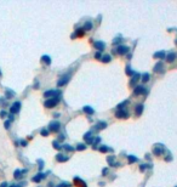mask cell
Masks as SVG:
<instances>
[{
  "instance_id": "cell-1",
  "label": "cell",
  "mask_w": 177,
  "mask_h": 187,
  "mask_svg": "<svg viewBox=\"0 0 177 187\" xmlns=\"http://www.w3.org/2000/svg\"><path fill=\"white\" fill-rule=\"evenodd\" d=\"M58 102H60V97H55V99H49V100H46V101H45L44 106H45L46 108H52V107L57 106V105H58Z\"/></svg>"
},
{
  "instance_id": "cell-2",
  "label": "cell",
  "mask_w": 177,
  "mask_h": 187,
  "mask_svg": "<svg viewBox=\"0 0 177 187\" xmlns=\"http://www.w3.org/2000/svg\"><path fill=\"white\" fill-rule=\"evenodd\" d=\"M60 95H61V92L58 90H49V91L44 92V97H46V99H55V97H58Z\"/></svg>"
},
{
  "instance_id": "cell-3",
  "label": "cell",
  "mask_w": 177,
  "mask_h": 187,
  "mask_svg": "<svg viewBox=\"0 0 177 187\" xmlns=\"http://www.w3.org/2000/svg\"><path fill=\"white\" fill-rule=\"evenodd\" d=\"M147 94V89L142 85H137L135 88V91H133V95H146Z\"/></svg>"
},
{
  "instance_id": "cell-4",
  "label": "cell",
  "mask_w": 177,
  "mask_h": 187,
  "mask_svg": "<svg viewBox=\"0 0 177 187\" xmlns=\"http://www.w3.org/2000/svg\"><path fill=\"white\" fill-rule=\"evenodd\" d=\"M19 108H21V102H15L12 106H11V108H10V112H11V114H16V113H18L19 112Z\"/></svg>"
},
{
  "instance_id": "cell-5",
  "label": "cell",
  "mask_w": 177,
  "mask_h": 187,
  "mask_svg": "<svg viewBox=\"0 0 177 187\" xmlns=\"http://www.w3.org/2000/svg\"><path fill=\"white\" fill-rule=\"evenodd\" d=\"M116 52L119 53V55H126L129 52V46L126 45H119L116 47Z\"/></svg>"
},
{
  "instance_id": "cell-6",
  "label": "cell",
  "mask_w": 177,
  "mask_h": 187,
  "mask_svg": "<svg viewBox=\"0 0 177 187\" xmlns=\"http://www.w3.org/2000/svg\"><path fill=\"white\" fill-rule=\"evenodd\" d=\"M60 126H61V124L58 123V122H52L51 124H50V131L51 133H57L58 130H60Z\"/></svg>"
},
{
  "instance_id": "cell-7",
  "label": "cell",
  "mask_w": 177,
  "mask_h": 187,
  "mask_svg": "<svg viewBox=\"0 0 177 187\" xmlns=\"http://www.w3.org/2000/svg\"><path fill=\"white\" fill-rule=\"evenodd\" d=\"M115 117H116V118H127V117H129V113H127L125 109H119V111L115 113Z\"/></svg>"
},
{
  "instance_id": "cell-8",
  "label": "cell",
  "mask_w": 177,
  "mask_h": 187,
  "mask_svg": "<svg viewBox=\"0 0 177 187\" xmlns=\"http://www.w3.org/2000/svg\"><path fill=\"white\" fill-rule=\"evenodd\" d=\"M163 152H164V147H163L161 145H156V146L154 147V149H153V153H154L155 156H160Z\"/></svg>"
},
{
  "instance_id": "cell-9",
  "label": "cell",
  "mask_w": 177,
  "mask_h": 187,
  "mask_svg": "<svg viewBox=\"0 0 177 187\" xmlns=\"http://www.w3.org/2000/svg\"><path fill=\"white\" fill-rule=\"evenodd\" d=\"M93 46H95V49H97L98 51H102V50H104V47H106V44L103 43V41H95L93 43Z\"/></svg>"
},
{
  "instance_id": "cell-10",
  "label": "cell",
  "mask_w": 177,
  "mask_h": 187,
  "mask_svg": "<svg viewBox=\"0 0 177 187\" xmlns=\"http://www.w3.org/2000/svg\"><path fill=\"white\" fill-rule=\"evenodd\" d=\"M68 80H69V76H66V77H63L62 79H60V80H58V83H57V86H63V85H66V84L68 83Z\"/></svg>"
},
{
  "instance_id": "cell-11",
  "label": "cell",
  "mask_w": 177,
  "mask_h": 187,
  "mask_svg": "<svg viewBox=\"0 0 177 187\" xmlns=\"http://www.w3.org/2000/svg\"><path fill=\"white\" fill-rule=\"evenodd\" d=\"M84 140L86 141V143H92V141H93V139H92V133H91V131L86 133V134L84 135Z\"/></svg>"
},
{
  "instance_id": "cell-12",
  "label": "cell",
  "mask_w": 177,
  "mask_h": 187,
  "mask_svg": "<svg viewBox=\"0 0 177 187\" xmlns=\"http://www.w3.org/2000/svg\"><path fill=\"white\" fill-rule=\"evenodd\" d=\"M140 78H141V74H140V73H135V74H133V78H132V80L130 82V85H131V86H135L136 82Z\"/></svg>"
},
{
  "instance_id": "cell-13",
  "label": "cell",
  "mask_w": 177,
  "mask_h": 187,
  "mask_svg": "<svg viewBox=\"0 0 177 187\" xmlns=\"http://www.w3.org/2000/svg\"><path fill=\"white\" fill-rule=\"evenodd\" d=\"M68 159H69L68 157H66V156H63V154H61V153L56 156V160H57V162H67Z\"/></svg>"
},
{
  "instance_id": "cell-14",
  "label": "cell",
  "mask_w": 177,
  "mask_h": 187,
  "mask_svg": "<svg viewBox=\"0 0 177 187\" xmlns=\"http://www.w3.org/2000/svg\"><path fill=\"white\" fill-rule=\"evenodd\" d=\"M142 112H143V105H138V106H136V111H135L136 116H141V114H142Z\"/></svg>"
},
{
  "instance_id": "cell-15",
  "label": "cell",
  "mask_w": 177,
  "mask_h": 187,
  "mask_svg": "<svg viewBox=\"0 0 177 187\" xmlns=\"http://www.w3.org/2000/svg\"><path fill=\"white\" fill-rule=\"evenodd\" d=\"M44 177H45V175H44V174H38V175H36V176H34L32 180H33L34 182H40Z\"/></svg>"
},
{
  "instance_id": "cell-16",
  "label": "cell",
  "mask_w": 177,
  "mask_h": 187,
  "mask_svg": "<svg viewBox=\"0 0 177 187\" xmlns=\"http://www.w3.org/2000/svg\"><path fill=\"white\" fill-rule=\"evenodd\" d=\"M83 111L85 112L86 114H93V112H95V111H93V108H91L90 106H85V107L83 108Z\"/></svg>"
},
{
  "instance_id": "cell-17",
  "label": "cell",
  "mask_w": 177,
  "mask_h": 187,
  "mask_svg": "<svg viewBox=\"0 0 177 187\" xmlns=\"http://www.w3.org/2000/svg\"><path fill=\"white\" fill-rule=\"evenodd\" d=\"M74 183H76V186H86V183L83 181V180H80L79 177H74Z\"/></svg>"
},
{
  "instance_id": "cell-18",
  "label": "cell",
  "mask_w": 177,
  "mask_h": 187,
  "mask_svg": "<svg viewBox=\"0 0 177 187\" xmlns=\"http://www.w3.org/2000/svg\"><path fill=\"white\" fill-rule=\"evenodd\" d=\"M154 57H155V58H165V51L155 52V53H154Z\"/></svg>"
},
{
  "instance_id": "cell-19",
  "label": "cell",
  "mask_w": 177,
  "mask_h": 187,
  "mask_svg": "<svg viewBox=\"0 0 177 187\" xmlns=\"http://www.w3.org/2000/svg\"><path fill=\"white\" fill-rule=\"evenodd\" d=\"M175 58H176V53L175 52H171V53H169L167 55V62H173L175 61Z\"/></svg>"
},
{
  "instance_id": "cell-20",
  "label": "cell",
  "mask_w": 177,
  "mask_h": 187,
  "mask_svg": "<svg viewBox=\"0 0 177 187\" xmlns=\"http://www.w3.org/2000/svg\"><path fill=\"white\" fill-rule=\"evenodd\" d=\"M101 61H102L103 63H108V62L112 61V56H110V55H106V56H103V57L101 58Z\"/></svg>"
},
{
  "instance_id": "cell-21",
  "label": "cell",
  "mask_w": 177,
  "mask_h": 187,
  "mask_svg": "<svg viewBox=\"0 0 177 187\" xmlns=\"http://www.w3.org/2000/svg\"><path fill=\"white\" fill-rule=\"evenodd\" d=\"M41 61H44L47 66H49V64H51V58L49 57L47 55H44V56H43V57H41Z\"/></svg>"
},
{
  "instance_id": "cell-22",
  "label": "cell",
  "mask_w": 177,
  "mask_h": 187,
  "mask_svg": "<svg viewBox=\"0 0 177 187\" xmlns=\"http://www.w3.org/2000/svg\"><path fill=\"white\" fill-rule=\"evenodd\" d=\"M84 30H91L92 29V23L90 22V21H87V22H85V24H84V28H83Z\"/></svg>"
},
{
  "instance_id": "cell-23",
  "label": "cell",
  "mask_w": 177,
  "mask_h": 187,
  "mask_svg": "<svg viewBox=\"0 0 177 187\" xmlns=\"http://www.w3.org/2000/svg\"><path fill=\"white\" fill-rule=\"evenodd\" d=\"M74 36H84V29H83V28L76 29L75 33H74Z\"/></svg>"
},
{
  "instance_id": "cell-24",
  "label": "cell",
  "mask_w": 177,
  "mask_h": 187,
  "mask_svg": "<svg viewBox=\"0 0 177 187\" xmlns=\"http://www.w3.org/2000/svg\"><path fill=\"white\" fill-rule=\"evenodd\" d=\"M106 126H107V123H106V122H98L96 128H97V129H104Z\"/></svg>"
},
{
  "instance_id": "cell-25",
  "label": "cell",
  "mask_w": 177,
  "mask_h": 187,
  "mask_svg": "<svg viewBox=\"0 0 177 187\" xmlns=\"http://www.w3.org/2000/svg\"><path fill=\"white\" fill-rule=\"evenodd\" d=\"M149 78H150L149 73H144L143 76H142V82H143V83H147V82L149 80Z\"/></svg>"
},
{
  "instance_id": "cell-26",
  "label": "cell",
  "mask_w": 177,
  "mask_h": 187,
  "mask_svg": "<svg viewBox=\"0 0 177 187\" xmlns=\"http://www.w3.org/2000/svg\"><path fill=\"white\" fill-rule=\"evenodd\" d=\"M154 70H155V72H161V70H163V63H161V62H159L158 64L155 66Z\"/></svg>"
},
{
  "instance_id": "cell-27",
  "label": "cell",
  "mask_w": 177,
  "mask_h": 187,
  "mask_svg": "<svg viewBox=\"0 0 177 187\" xmlns=\"http://www.w3.org/2000/svg\"><path fill=\"white\" fill-rule=\"evenodd\" d=\"M137 160H138V159H137L135 156H129V157H127V162H129V163H135V162H137Z\"/></svg>"
},
{
  "instance_id": "cell-28",
  "label": "cell",
  "mask_w": 177,
  "mask_h": 187,
  "mask_svg": "<svg viewBox=\"0 0 177 187\" xmlns=\"http://www.w3.org/2000/svg\"><path fill=\"white\" fill-rule=\"evenodd\" d=\"M85 148H86V145H85V143H79V145L76 146V149H78V151H84Z\"/></svg>"
},
{
  "instance_id": "cell-29",
  "label": "cell",
  "mask_w": 177,
  "mask_h": 187,
  "mask_svg": "<svg viewBox=\"0 0 177 187\" xmlns=\"http://www.w3.org/2000/svg\"><path fill=\"white\" fill-rule=\"evenodd\" d=\"M126 74H127V76H130V77L135 74V72L131 69V67H130V66H127V67H126Z\"/></svg>"
},
{
  "instance_id": "cell-30",
  "label": "cell",
  "mask_w": 177,
  "mask_h": 187,
  "mask_svg": "<svg viewBox=\"0 0 177 187\" xmlns=\"http://www.w3.org/2000/svg\"><path fill=\"white\" fill-rule=\"evenodd\" d=\"M108 151H109V147H107V146H101L100 147V152H102V153H106Z\"/></svg>"
},
{
  "instance_id": "cell-31",
  "label": "cell",
  "mask_w": 177,
  "mask_h": 187,
  "mask_svg": "<svg viewBox=\"0 0 177 187\" xmlns=\"http://www.w3.org/2000/svg\"><path fill=\"white\" fill-rule=\"evenodd\" d=\"M13 95H15V92H13L12 90H7V91H6V99H11Z\"/></svg>"
},
{
  "instance_id": "cell-32",
  "label": "cell",
  "mask_w": 177,
  "mask_h": 187,
  "mask_svg": "<svg viewBox=\"0 0 177 187\" xmlns=\"http://www.w3.org/2000/svg\"><path fill=\"white\" fill-rule=\"evenodd\" d=\"M53 148H56V149H61L62 146L58 143V141H53Z\"/></svg>"
},
{
  "instance_id": "cell-33",
  "label": "cell",
  "mask_w": 177,
  "mask_h": 187,
  "mask_svg": "<svg viewBox=\"0 0 177 187\" xmlns=\"http://www.w3.org/2000/svg\"><path fill=\"white\" fill-rule=\"evenodd\" d=\"M95 58H96V60H101V58H102V53H101L100 51H97V52L95 53Z\"/></svg>"
},
{
  "instance_id": "cell-34",
  "label": "cell",
  "mask_w": 177,
  "mask_h": 187,
  "mask_svg": "<svg viewBox=\"0 0 177 187\" xmlns=\"http://www.w3.org/2000/svg\"><path fill=\"white\" fill-rule=\"evenodd\" d=\"M107 160H108V163H109V165H113V164H114V157H113V156H110V157H108V158H107Z\"/></svg>"
},
{
  "instance_id": "cell-35",
  "label": "cell",
  "mask_w": 177,
  "mask_h": 187,
  "mask_svg": "<svg viewBox=\"0 0 177 187\" xmlns=\"http://www.w3.org/2000/svg\"><path fill=\"white\" fill-rule=\"evenodd\" d=\"M98 142H101V137H96V139L92 141V145L95 146V148H96V145H97Z\"/></svg>"
},
{
  "instance_id": "cell-36",
  "label": "cell",
  "mask_w": 177,
  "mask_h": 187,
  "mask_svg": "<svg viewBox=\"0 0 177 187\" xmlns=\"http://www.w3.org/2000/svg\"><path fill=\"white\" fill-rule=\"evenodd\" d=\"M56 187H70V183H68V182H63V183H60V185L56 186Z\"/></svg>"
},
{
  "instance_id": "cell-37",
  "label": "cell",
  "mask_w": 177,
  "mask_h": 187,
  "mask_svg": "<svg viewBox=\"0 0 177 187\" xmlns=\"http://www.w3.org/2000/svg\"><path fill=\"white\" fill-rule=\"evenodd\" d=\"M13 176H15V179H18L19 176H21V170H18V169H17V170L15 171V175H13Z\"/></svg>"
},
{
  "instance_id": "cell-38",
  "label": "cell",
  "mask_w": 177,
  "mask_h": 187,
  "mask_svg": "<svg viewBox=\"0 0 177 187\" xmlns=\"http://www.w3.org/2000/svg\"><path fill=\"white\" fill-rule=\"evenodd\" d=\"M64 149L66 151H74V148L72 146H69V145H64Z\"/></svg>"
},
{
  "instance_id": "cell-39",
  "label": "cell",
  "mask_w": 177,
  "mask_h": 187,
  "mask_svg": "<svg viewBox=\"0 0 177 187\" xmlns=\"http://www.w3.org/2000/svg\"><path fill=\"white\" fill-rule=\"evenodd\" d=\"M126 103H129V101H124L123 103H120L119 106H118V108H119V109H123V108H124V106H125Z\"/></svg>"
},
{
  "instance_id": "cell-40",
  "label": "cell",
  "mask_w": 177,
  "mask_h": 187,
  "mask_svg": "<svg viewBox=\"0 0 177 187\" xmlns=\"http://www.w3.org/2000/svg\"><path fill=\"white\" fill-rule=\"evenodd\" d=\"M40 134H41L43 136H47V135H49V130H45V129H44V130H41V131H40Z\"/></svg>"
},
{
  "instance_id": "cell-41",
  "label": "cell",
  "mask_w": 177,
  "mask_h": 187,
  "mask_svg": "<svg viewBox=\"0 0 177 187\" xmlns=\"http://www.w3.org/2000/svg\"><path fill=\"white\" fill-rule=\"evenodd\" d=\"M146 168H148V165H147V164H142L140 169H141V171H144V169H146Z\"/></svg>"
},
{
  "instance_id": "cell-42",
  "label": "cell",
  "mask_w": 177,
  "mask_h": 187,
  "mask_svg": "<svg viewBox=\"0 0 177 187\" xmlns=\"http://www.w3.org/2000/svg\"><path fill=\"white\" fill-rule=\"evenodd\" d=\"M38 163L40 164V165H39V168H40V169H43V168H44V162H43V160H38Z\"/></svg>"
},
{
  "instance_id": "cell-43",
  "label": "cell",
  "mask_w": 177,
  "mask_h": 187,
  "mask_svg": "<svg viewBox=\"0 0 177 187\" xmlns=\"http://www.w3.org/2000/svg\"><path fill=\"white\" fill-rule=\"evenodd\" d=\"M10 124H11V122L6 120V122H5V128H6V129H9V128H10Z\"/></svg>"
},
{
  "instance_id": "cell-44",
  "label": "cell",
  "mask_w": 177,
  "mask_h": 187,
  "mask_svg": "<svg viewBox=\"0 0 177 187\" xmlns=\"http://www.w3.org/2000/svg\"><path fill=\"white\" fill-rule=\"evenodd\" d=\"M107 173H108V169H107V168H104V169H103V170H102V175H103V176H104V175H106V174H107Z\"/></svg>"
},
{
  "instance_id": "cell-45",
  "label": "cell",
  "mask_w": 177,
  "mask_h": 187,
  "mask_svg": "<svg viewBox=\"0 0 177 187\" xmlns=\"http://www.w3.org/2000/svg\"><path fill=\"white\" fill-rule=\"evenodd\" d=\"M19 143H21L23 147H24V146H27V141H24V140H21V142H19Z\"/></svg>"
},
{
  "instance_id": "cell-46",
  "label": "cell",
  "mask_w": 177,
  "mask_h": 187,
  "mask_svg": "<svg viewBox=\"0 0 177 187\" xmlns=\"http://www.w3.org/2000/svg\"><path fill=\"white\" fill-rule=\"evenodd\" d=\"M0 116H1V117H6V112H5V111H1V113H0Z\"/></svg>"
},
{
  "instance_id": "cell-47",
  "label": "cell",
  "mask_w": 177,
  "mask_h": 187,
  "mask_svg": "<svg viewBox=\"0 0 177 187\" xmlns=\"http://www.w3.org/2000/svg\"><path fill=\"white\" fill-rule=\"evenodd\" d=\"M0 187H7V183H6V182H3V183H1V186H0Z\"/></svg>"
},
{
  "instance_id": "cell-48",
  "label": "cell",
  "mask_w": 177,
  "mask_h": 187,
  "mask_svg": "<svg viewBox=\"0 0 177 187\" xmlns=\"http://www.w3.org/2000/svg\"><path fill=\"white\" fill-rule=\"evenodd\" d=\"M64 140V136L63 135H60V141H63Z\"/></svg>"
},
{
  "instance_id": "cell-49",
  "label": "cell",
  "mask_w": 177,
  "mask_h": 187,
  "mask_svg": "<svg viewBox=\"0 0 177 187\" xmlns=\"http://www.w3.org/2000/svg\"><path fill=\"white\" fill-rule=\"evenodd\" d=\"M0 76H1V72H0Z\"/></svg>"
}]
</instances>
